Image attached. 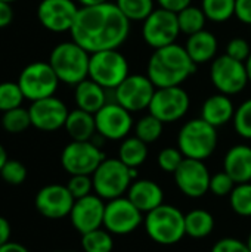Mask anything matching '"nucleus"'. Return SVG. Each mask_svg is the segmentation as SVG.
Masks as SVG:
<instances>
[{"label":"nucleus","mask_w":251,"mask_h":252,"mask_svg":"<svg viewBox=\"0 0 251 252\" xmlns=\"http://www.w3.org/2000/svg\"><path fill=\"white\" fill-rule=\"evenodd\" d=\"M235 186H237L235 180L226 171H220V173H216L215 176H212L209 192H212L217 198H225L232 193Z\"/></svg>","instance_id":"40"},{"label":"nucleus","mask_w":251,"mask_h":252,"mask_svg":"<svg viewBox=\"0 0 251 252\" xmlns=\"http://www.w3.org/2000/svg\"><path fill=\"white\" fill-rule=\"evenodd\" d=\"M178 22H179L180 32H183L186 35H192L198 31L206 30L204 27L207 22V16L201 7L191 4L178 13Z\"/></svg>","instance_id":"29"},{"label":"nucleus","mask_w":251,"mask_h":252,"mask_svg":"<svg viewBox=\"0 0 251 252\" xmlns=\"http://www.w3.org/2000/svg\"><path fill=\"white\" fill-rule=\"evenodd\" d=\"M74 100L77 108L90 114H96L108 103L107 90L89 77L74 87Z\"/></svg>","instance_id":"24"},{"label":"nucleus","mask_w":251,"mask_h":252,"mask_svg":"<svg viewBox=\"0 0 251 252\" xmlns=\"http://www.w3.org/2000/svg\"><path fill=\"white\" fill-rule=\"evenodd\" d=\"M10 233H12V230H10L9 221L0 216V247H3L4 244H7L10 241Z\"/></svg>","instance_id":"47"},{"label":"nucleus","mask_w":251,"mask_h":252,"mask_svg":"<svg viewBox=\"0 0 251 252\" xmlns=\"http://www.w3.org/2000/svg\"><path fill=\"white\" fill-rule=\"evenodd\" d=\"M115 4L124 13V16L132 21H145L154 7V0H117Z\"/></svg>","instance_id":"33"},{"label":"nucleus","mask_w":251,"mask_h":252,"mask_svg":"<svg viewBox=\"0 0 251 252\" xmlns=\"http://www.w3.org/2000/svg\"><path fill=\"white\" fill-rule=\"evenodd\" d=\"M143 226L149 239L163 247L179 244L185 236V214L170 204H163L145 214Z\"/></svg>","instance_id":"4"},{"label":"nucleus","mask_w":251,"mask_h":252,"mask_svg":"<svg viewBox=\"0 0 251 252\" xmlns=\"http://www.w3.org/2000/svg\"><path fill=\"white\" fill-rule=\"evenodd\" d=\"M64 128L67 130L71 140L75 142H87L98 134L95 114L86 112L80 108L70 111Z\"/></svg>","instance_id":"26"},{"label":"nucleus","mask_w":251,"mask_h":252,"mask_svg":"<svg viewBox=\"0 0 251 252\" xmlns=\"http://www.w3.org/2000/svg\"><path fill=\"white\" fill-rule=\"evenodd\" d=\"M90 53L74 40L56 44L49 56V63L53 68L61 83L77 86L89 77Z\"/></svg>","instance_id":"3"},{"label":"nucleus","mask_w":251,"mask_h":252,"mask_svg":"<svg viewBox=\"0 0 251 252\" xmlns=\"http://www.w3.org/2000/svg\"><path fill=\"white\" fill-rule=\"evenodd\" d=\"M71 38L89 53L118 49L129 37L130 21L115 3L83 6L71 28Z\"/></svg>","instance_id":"1"},{"label":"nucleus","mask_w":251,"mask_h":252,"mask_svg":"<svg viewBox=\"0 0 251 252\" xmlns=\"http://www.w3.org/2000/svg\"><path fill=\"white\" fill-rule=\"evenodd\" d=\"M163 127H164L163 121L155 118L152 114H148L139 118V121L135 124V136L143 140L146 145H149V143L157 142L161 137Z\"/></svg>","instance_id":"32"},{"label":"nucleus","mask_w":251,"mask_h":252,"mask_svg":"<svg viewBox=\"0 0 251 252\" xmlns=\"http://www.w3.org/2000/svg\"><path fill=\"white\" fill-rule=\"evenodd\" d=\"M210 80L219 93L228 96L238 94L250 83L246 62L237 61L226 53L213 59L210 68Z\"/></svg>","instance_id":"9"},{"label":"nucleus","mask_w":251,"mask_h":252,"mask_svg":"<svg viewBox=\"0 0 251 252\" xmlns=\"http://www.w3.org/2000/svg\"><path fill=\"white\" fill-rule=\"evenodd\" d=\"M0 252H30L24 245L18 244V242H7L3 247H0Z\"/></svg>","instance_id":"48"},{"label":"nucleus","mask_w":251,"mask_h":252,"mask_svg":"<svg viewBox=\"0 0 251 252\" xmlns=\"http://www.w3.org/2000/svg\"><path fill=\"white\" fill-rule=\"evenodd\" d=\"M226 55L237 59V61H241V62H246L251 55V47L250 43L246 40V38H241V37H235L232 38L228 46H226Z\"/></svg>","instance_id":"42"},{"label":"nucleus","mask_w":251,"mask_h":252,"mask_svg":"<svg viewBox=\"0 0 251 252\" xmlns=\"http://www.w3.org/2000/svg\"><path fill=\"white\" fill-rule=\"evenodd\" d=\"M12 19H13V10L10 3L0 0V28H6L7 25H10Z\"/></svg>","instance_id":"46"},{"label":"nucleus","mask_w":251,"mask_h":252,"mask_svg":"<svg viewBox=\"0 0 251 252\" xmlns=\"http://www.w3.org/2000/svg\"><path fill=\"white\" fill-rule=\"evenodd\" d=\"M129 75V62L118 49L90 53L89 78L105 90H115Z\"/></svg>","instance_id":"7"},{"label":"nucleus","mask_w":251,"mask_h":252,"mask_svg":"<svg viewBox=\"0 0 251 252\" xmlns=\"http://www.w3.org/2000/svg\"><path fill=\"white\" fill-rule=\"evenodd\" d=\"M53 252H64V251H53Z\"/></svg>","instance_id":"54"},{"label":"nucleus","mask_w":251,"mask_h":252,"mask_svg":"<svg viewBox=\"0 0 251 252\" xmlns=\"http://www.w3.org/2000/svg\"><path fill=\"white\" fill-rule=\"evenodd\" d=\"M136 176V168H129L118 158H105L92 174L93 190L107 201L120 198L127 193Z\"/></svg>","instance_id":"5"},{"label":"nucleus","mask_w":251,"mask_h":252,"mask_svg":"<svg viewBox=\"0 0 251 252\" xmlns=\"http://www.w3.org/2000/svg\"><path fill=\"white\" fill-rule=\"evenodd\" d=\"M234 128L238 136L251 140V99L244 100L234 114Z\"/></svg>","instance_id":"37"},{"label":"nucleus","mask_w":251,"mask_h":252,"mask_svg":"<svg viewBox=\"0 0 251 252\" xmlns=\"http://www.w3.org/2000/svg\"><path fill=\"white\" fill-rule=\"evenodd\" d=\"M217 47H219V43H217L216 35L207 30L188 35V40L185 44L188 55L197 65L213 62L217 53Z\"/></svg>","instance_id":"25"},{"label":"nucleus","mask_w":251,"mask_h":252,"mask_svg":"<svg viewBox=\"0 0 251 252\" xmlns=\"http://www.w3.org/2000/svg\"><path fill=\"white\" fill-rule=\"evenodd\" d=\"M185 230L186 236L194 239H204L215 230V217L206 210H192L185 214Z\"/></svg>","instance_id":"28"},{"label":"nucleus","mask_w":251,"mask_h":252,"mask_svg":"<svg viewBox=\"0 0 251 252\" xmlns=\"http://www.w3.org/2000/svg\"><path fill=\"white\" fill-rule=\"evenodd\" d=\"M191 106V97L182 86L157 89L149 103V114L164 124L183 118Z\"/></svg>","instance_id":"12"},{"label":"nucleus","mask_w":251,"mask_h":252,"mask_svg":"<svg viewBox=\"0 0 251 252\" xmlns=\"http://www.w3.org/2000/svg\"><path fill=\"white\" fill-rule=\"evenodd\" d=\"M30 126H31V118H30L28 109H25V108L19 106V108L3 112L1 127L4 131L18 134V133L25 131Z\"/></svg>","instance_id":"34"},{"label":"nucleus","mask_w":251,"mask_h":252,"mask_svg":"<svg viewBox=\"0 0 251 252\" xmlns=\"http://www.w3.org/2000/svg\"><path fill=\"white\" fill-rule=\"evenodd\" d=\"M16 83L19 84L24 97L34 102L55 96L61 81L49 62L37 61L21 71Z\"/></svg>","instance_id":"8"},{"label":"nucleus","mask_w":251,"mask_h":252,"mask_svg":"<svg viewBox=\"0 0 251 252\" xmlns=\"http://www.w3.org/2000/svg\"><path fill=\"white\" fill-rule=\"evenodd\" d=\"M161 9L170 10L173 13H179L185 7L191 6V0H157Z\"/></svg>","instance_id":"45"},{"label":"nucleus","mask_w":251,"mask_h":252,"mask_svg":"<svg viewBox=\"0 0 251 252\" xmlns=\"http://www.w3.org/2000/svg\"><path fill=\"white\" fill-rule=\"evenodd\" d=\"M28 112L31 126L40 131H56L62 128L70 114L67 105L55 96L31 102Z\"/></svg>","instance_id":"19"},{"label":"nucleus","mask_w":251,"mask_h":252,"mask_svg":"<svg viewBox=\"0 0 251 252\" xmlns=\"http://www.w3.org/2000/svg\"><path fill=\"white\" fill-rule=\"evenodd\" d=\"M127 198L143 214H148L149 211L164 204V192L161 186L149 179L133 180L127 190Z\"/></svg>","instance_id":"21"},{"label":"nucleus","mask_w":251,"mask_h":252,"mask_svg":"<svg viewBox=\"0 0 251 252\" xmlns=\"http://www.w3.org/2000/svg\"><path fill=\"white\" fill-rule=\"evenodd\" d=\"M235 3L237 0H203L201 9L209 21L226 22L235 16Z\"/></svg>","instance_id":"31"},{"label":"nucleus","mask_w":251,"mask_h":252,"mask_svg":"<svg viewBox=\"0 0 251 252\" xmlns=\"http://www.w3.org/2000/svg\"><path fill=\"white\" fill-rule=\"evenodd\" d=\"M180 34L178 13L166 9H154L142 24V37L154 50L176 43Z\"/></svg>","instance_id":"13"},{"label":"nucleus","mask_w":251,"mask_h":252,"mask_svg":"<svg viewBox=\"0 0 251 252\" xmlns=\"http://www.w3.org/2000/svg\"><path fill=\"white\" fill-rule=\"evenodd\" d=\"M75 199L68 190L67 185H47L43 186L34 199L37 211L49 220H61L70 216Z\"/></svg>","instance_id":"18"},{"label":"nucleus","mask_w":251,"mask_h":252,"mask_svg":"<svg viewBox=\"0 0 251 252\" xmlns=\"http://www.w3.org/2000/svg\"><path fill=\"white\" fill-rule=\"evenodd\" d=\"M1 1H6V3H13V1H16V0H1Z\"/></svg>","instance_id":"53"},{"label":"nucleus","mask_w":251,"mask_h":252,"mask_svg":"<svg viewBox=\"0 0 251 252\" xmlns=\"http://www.w3.org/2000/svg\"><path fill=\"white\" fill-rule=\"evenodd\" d=\"M143 223V213L127 198L120 196L105 205L104 229L111 235L126 236L133 233Z\"/></svg>","instance_id":"11"},{"label":"nucleus","mask_w":251,"mask_h":252,"mask_svg":"<svg viewBox=\"0 0 251 252\" xmlns=\"http://www.w3.org/2000/svg\"><path fill=\"white\" fill-rule=\"evenodd\" d=\"M96 131L107 140H123L135 127L132 112L117 102H108L95 114Z\"/></svg>","instance_id":"15"},{"label":"nucleus","mask_w":251,"mask_h":252,"mask_svg":"<svg viewBox=\"0 0 251 252\" xmlns=\"http://www.w3.org/2000/svg\"><path fill=\"white\" fill-rule=\"evenodd\" d=\"M24 99L25 97L18 83H13V81L0 83V111L1 112L19 108Z\"/></svg>","instance_id":"36"},{"label":"nucleus","mask_w":251,"mask_h":252,"mask_svg":"<svg viewBox=\"0 0 251 252\" xmlns=\"http://www.w3.org/2000/svg\"><path fill=\"white\" fill-rule=\"evenodd\" d=\"M105 154L101 151L99 145L93 140L68 143L61 154V165L70 174H86L92 176L101 162L105 159Z\"/></svg>","instance_id":"10"},{"label":"nucleus","mask_w":251,"mask_h":252,"mask_svg":"<svg viewBox=\"0 0 251 252\" xmlns=\"http://www.w3.org/2000/svg\"><path fill=\"white\" fill-rule=\"evenodd\" d=\"M105 205L107 204L104 202V199L99 198L96 193L75 199L72 210L68 216L72 227L80 235L104 227Z\"/></svg>","instance_id":"20"},{"label":"nucleus","mask_w":251,"mask_h":252,"mask_svg":"<svg viewBox=\"0 0 251 252\" xmlns=\"http://www.w3.org/2000/svg\"><path fill=\"white\" fill-rule=\"evenodd\" d=\"M178 148L185 158L204 161L210 158L217 148V128L201 117L189 120L179 130Z\"/></svg>","instance_id":"6"},{"label":"nucleus","mask_w":251,"mask_h":252,"mask_svg":"<svg viewBox=\"0 0 251 252\" xmlns=\"http://www.w3.org/2000/svg\"><path fill=\"white\" fill-rule=\"evenodd\" d=\"M173 177L178 189L185 196L191 199H198L209 192L212 174L204 161L185 158L179 168L175 171Z\"/></svg>","instance_id":"16"},{"label":"nucleus","mask_w":251,"mask_h":252,"mask_svg":"<svg viewBox=\"0 0 251 252\" xmlns=\"http://www.w3.org/2000/svg\"><path fill=\"white\" fill-rule=\"evenodd\" d=\"M235 16L243 22L251 25V0H237Z\"/></svg>","instance_id":"44"},{"label":"nucleus","mask_w":251,"mask_h":252,"mask_svg":"<svg viewBox=\"0 0 251 252\" xmlns=\"http://www.w3.org/2000/svg\"><path fill=\"white\" fill-rule=\"evenodd\" d=\"M80 4H81V7L83 6H96V4H102V3H107V1H109V0H77Z\"/></svg>","instance_id":"49"},{"label":"nucleus","mask_w":251,"mask_h":252,"mask_svg":"<svg viewBox=\"0 0 251 252\" xmlns=\"http://www.w3.org/2000/svg\"><path fill=\"white\" fill-rule=\"evenodd\" d=\"M67 188L71 192V195L74 196V199L84 198L87 195H92V192H95L92 176H86V174L71 176L68 183H67Z\"/></svg>","instance_id":"41"},{"label":"nucleus","mask_w":251,"mask_h":252,"mask_svg":"<svg viewBox=\"0 0 251 252\" xmlns=\"http://www.w3.org/2000/svg\"><path fill=\"white\" fill-rule=\"evenodd\" d=\"M246 244H247V247H249V250L251 252V232L250 235H249V238H247V241H246Z\"/></svg>","instance_id":"52"},{"label":"nucleus","mask_w":251,"mask_h":252,"mask_svg":"<svg viewBox=\"0 0 251 252\" xmlns=\"http://www.w3.org/2000/svg\"><path fill=\"white\" fill-rule=\"evenodd\" d=\"M197 69L185 46L178 43L155 49L146 66V75L157 89L182 86Z\"/></svg>","instance_id":"2"},{"label":"nucleus","mask_w":251,"mask_h":252,"mask_svg":"<svg viewBox=\"0 0 251 252\" xmlns=\"http://www.w3.org/2000/svg\"><path fill=\"white\" fill-rule=\"evenodd\" d=\"M0 177L10 186H19L27 180V168L16 159H7L0 171Z\"/></svg>","instance_id":"38"},{"label":"nucleus","mask_w":251,"mask_h":252,"mask_svg":"<svg viewBox=\"0 0 251 252\" xmlns=\"http://www.w3.org/2000/svg\"><path fill=\"white\" fill-rule=\"evenodd\" d=\"M148 158V145L136 136L126 137L121 140L118 148V159L129 168L141 167Z\"/></svg>","instance_id":"27"},{"label":"nucleus","mask_w":251,"mask_h":252,"mask_svg":"<svg viewBox=\"0 0 251 252\" xmlns=\"http://www.w3.org/2000/svg\"><path fill=\"white\" fill-rule=\"evenodd\" d=\"M223 171H226L235 183L251 182V148L249 145L232 146L223 158Z\"/></svg>","instance_id":"22"},{"label":"nucleus","mask_w":251,"mask_h":252,"mask_svg":"<svg viewBox=\"0 0 251 252\" xmlns=\"http://www.w3.org/2000/svg\"><path fill=\"white\" fill-rule=\"evenodd\" d=\"M235 106L228 94L217 93L206 99L201 106V118L213 127H222L234 120Z\"/></svg>","instance_id":"23"},{"label":"nucleus","mask_w":251,"mask_h":252,"mask_svg":"<svg viewBox=\"0 0 251 252\" xmlns=\"http://www.w3.org/2000/svg\"><path fill=\"white\" fill-rule=\"evenodd\" d=\"M78 9L72 0H41L37 6L38 22L52 32L71 31Z\"/></svg>","instance_id":"17"},{"label":"nucleus","mask_w":251,"mask_h":252,"mask_svg":"<svg viewBox=\"0 0 251 252\" xmlns=\"http://www.w3.org/2000/svg\"><path fill=\"white\" fill-rule=\"evenodd\" d=\"M81 248L84 252H112L114 239L107 229H96L81 235Z\"/></svg>","instance_id":"30"},{"label":"nucleus","mask_w":251,"mask_h":252,"mask_svg":"<svg viewBox=\"0 0 251 252\" xmlns=\"http://www.w3.org/2000/svg\"><path fill=\"white\" fill-rule=\"evenodd\" d=\"M157 87L149 80L148 75L130 74L115 90V102L120 103L127 111L141 112L149 108L152 96Z\"/></svg>","instance_id":"14"},{"label":"nucleus","mask_w":251,"mask_h":252,"mask_svg":"<svg viewBox=\"0 0 251 252\" xmlns=\"http://www.w3.org/2000/svg\"><path fill=\"white\" fill-rule=\"evenodd\" d=\"M246 66H247V74H249V80H250L251 83V55L250 58L246 61Z\"/></svg>","instance_id":"51"},{"label":"nucleus","mask_w":251,"mask_h":252,"mask_svg":"<svg viewBox=\"0 0 251 252\" xmlns=\"http://www.w3.org/2000/svg\"><path fill=\"white\" fill-rule=\"evenodd\" d=\"M212 252H250V250L246 242L237 238H223L213 245Z\"/></svg>","instance_id":"43"},{"label":"nucleus","mask_w":251,"mask_h":252,"mask_svg":"<svg viewBox=\"0 0 251 252\" xmlns=\"http://www.w3.org/2000/svg\"><path fill=\"white\" fill-rule=\"evenodd\" d=\"M7 159H9V158H7V152H6V149L0 145V171H1V168H3V165L6 164Z\"/></svg>","instance_id":"50"},{"label":"nucleus","mask_w":251,"mask_h":252,"mask_svg":"<svg viewBox=\"0 0 251 252\" xmlns=\"http://www.w3.org/2000/svg\"><path fill=\"white\" fill-rule=\"evenodd\" d=\"M229 204L235 214L251 217V182L238 183L229 195Z\"/></svg>","instance_id":"35"},{"label":"nucleus","mask_w":251,"mask_h":252,"mask_svg":"<svg viewBox=\"0 0 251 252\" xmlns=\"http://www.w3.org/2000/svg\"><path fill=\"white\" fill-rule=\"evenodd\" d=\"M183 159H185V157L179 148H164L160 151V154L157 157L158 167L164 173H170V174H175V171L179 168V165L183 162Z\"/></svg>","instance_id":"39"}]
</instances>
